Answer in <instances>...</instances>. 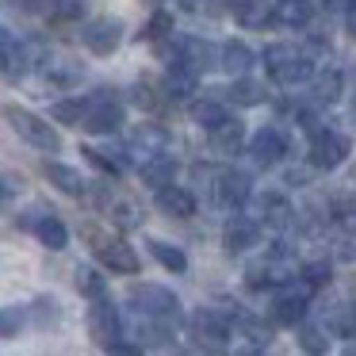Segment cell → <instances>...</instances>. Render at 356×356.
Returning a JSON list of instances; mask_svg holds the SVG:
<instances>
[{"label": "cell", "mask_w": 356, "mask_h": 356, "mask_svg": "<svg viewBox=\"0 0 356 356\" xmlns=\"http://www.w3.org/2000/svg\"><path fill=\"white\" fill-rule=\"evenodd\" d=\"M131 302L138 314H149V318H161V322L177 325L180 318H184V310H180V299L169 291V287L161 284H134L131 287Z\"/></svg>", "instance_id": "6da1fadb"}, {"label": "cell", "mask_w": 356, "mask_h": 356, "mask_svg": "<svg viewBox=\"0 0 356 356\" xmlns=\"http://www.w3.org/2000/svg\"><path fill=\"white\" fill-rule=\"evenodd\" d=\"M264 70H268L280 85H302V81L314 73V65H310L307 54H299V50L287 47V42H272V47L264 50Z\"/></svg>", "instance_id": "7a4b0ae2"}, {"label": "cell", "mask_w": 356, "mask_h": 356, "mask_svg": "<svg viewBox=\"0 0 356 356\" xmlns=\"http://www.w3.org/2000/svg\"><path fill=\"white\" fill-rule=\"evenodd\" d=\"M8 123H12V131L19 134V138L27 142V146H35V149H42V154H58L62 149V138H58V131L47 123V119H39L35 111H27V108H16L12 104L8 111Z\"/></svg>", "instance_id": "3957f363"}, {"label": "cell", "mask_w": 356, "mask_h": 356, "mask_svg": "<svg viewBox=\"0 0 356 356\" xmlns=\"http://www.w3.org/2000/svg\"><path fill=\"white\" fill-rule=\"evenodd\" d=\"M188 333H192L195 348H207V353H218V348L230 345V322L226 314H218L215 307H203L188 318Z\"/></svg>", "instance_id": "277c9868"}, {"label": "cell", "mask_w": 356, "mask_h": 356, "mask_svg": "<svg viewBox=\"0 0 356 356\" xmlns=\"http://www.w3.org/2000/svg\"><path fill=\"white\" fill-rule=\"evenodd\" d=\"M85 127L88 134H115L123 127V104L115 96H108V88H100V96L88 100V111H85Z\"/></svg>", "instance_id": "5b68a950"}, {"label": "cell", "mask_w": 356, "mask_h": 356, "mask_svg": "<svg viewBox=\"0 0 356 356\" xmlns=\"http://www.w3.org/2000/svg\"><path fill=\"white\" fill-rule=\"evenodd\" d=\"M348 154H353V142H348L345 134L330 131V127L310 138V165H314V169L330 172V169H337V165H345Z\"/></svg>", "instance_id": "8992f818"}, {"label": "cell", "mask_w": 356, "mask_h": 356, "mask_svg": "<svg viewBox=\"0 0 356 356\" xmlns=\"http://www.w3.org/2000/svg\"><path fill=\"white\" fill-rule=\"evenodd\" d=\"M314 291V287L307 284V280H299V284H291V280H284L276 291V302H272V314H276V322L284 325H295L302 322V314H307V295Z\"/></svg>", "instance_id": "52a82bcc"}, {"label": "cell", "mask_w": 356, "mask_h": 356, "mask_svg": "<svg viewBox=\"0 0 356 356\" xmlns=\"http://www.w3.org/2000/svg\"><path fill=\"white\" fill-rule=\"evenodd\" d=\"M96 203L104 207V215L111 218V222L119 226V230H134V226H142V211L134 200H127V195H115L111 188H100L96 192Z\"/></svg>", "instance_id": "ba28073f"}, {"label": "cell", "mask_w": 356, "mask_h": 356, "mask_svg": "<svg viewBox=\"0 0 356 356\" xmlns=\"http://www.w3.org/2000/svg\"><path fill=\"white\" fill-rule=\"evenodd\" d=\"M81 39H85V47L92 50V54L108 58L111 50L119 47V39H123V24L111 19V16H100V19H92V24L81 31Z\"/></svg>", "instance_id": "9c48e42d"}, {"label": "cell", "mask_w": 356, "mask_h": 356, "mask_svg": "<svg viewBox=\"0 0 356 356\" xmlns=\"http://www.w3.org/2000/svg\"><path fill=\"white\" fill-rule=\"evenodd\" d=\"M207 142H211V154H218V157L241 154V149H245V123H238V119H222L218 127L207 131Z\"/></svg>", "instance_id": "30bf717a"}, {"label": "cell", "mask_w": 356, "mask_h": 356, "mask_svg": "<svg viewBox=\"0 0 356 356\" xmlns=\"http://www.w3.org/2000/svg\"><path fill=\"white\" fill-rule=\"evenodd\" d=\"M230 345L238 348V353H261V348L272 345V330L261 322H253V318H241V322L230 325Z\"/></svg>", "instance_id": "8fae6325"}, {"label": "cell", "mask_w": 356, "mask_h": 356, "mask_svg": "<svg viewBox=\"0 0 356 356\" xmlns=\"http://www.w3.org/2000/svg\"><path fill=\"white\" fill-rule=\"evenodd\" d=\"M88 333L96 337L100 348H108L111 341H119V314L108 299H96V307L88 310Z\"/></svg>", "instance_id": "7c38bea8"}, {"label": "cell", "mask_w": 356, "mask_h": 356, "mask_svg": "<svg viewBox=\"0 0 356 356\" xmlns=\"http://www.w3.org/2000/svg\"><path fill=\"white\" fill-rule=\"evenodd\" d=\"M287 154V146H284V134L276 131V127H264V131H257L253 138H249V157H253L257 165H276L280 157Z\"/></svg>", "instance_id": "4fadbf2b"}, {"label": "cell", "mask_w": 356, "mask_h": 356, "mask_svg": "<svg viewBox=\"0 0 356 356\" xmlns=\"http://www.w3.org/2000/svg\"><path fill=\"white\" fill-rule=\"evenodd\" d=\"M257 238H261V230H257V222L245 215H234L230 222L222 226V249L226 253H245V249L257 245Z\"/></svg>", "instance_id": "5bb4252c"}, {"label": "cell", "mask_w": 356, "mask_h": 356, "mask_svg": "<svg viewBox=\"0 0 356 356\" xmlns=\"http://www.w3.org/2000/svg\"><path fill=\"white\" fill-rule=\"evenodd\" d=\"M218 184H215V195H218V203H222V207H241V203L249 200V192H253V188H249V177L245 172H238V169H222L218 172Z\"/></svg>", "instance_id": "9a60e30c"}, {"label": "cell", "mask_w": 356, "mask_h": 356, "mask_svg": "<svg viewBox=\"0 0 356 356\" xmlns=\"http://www.w3.org/2000/svg\"><path fill=\"white\" fill-rule=\"evenodd\" d=\"M96 253H100V261L108 264L111 272H123V276H134V272L142 268V261H138V253H134V245H127V241H104Z\"/></svg>", "instance_id": "2e32d148"}, {"label": "cell", "mask_w": 356, "mask_h": 356, "mask_svg": "<svg viewBox=\"0 0 356 356\" xmlns=\"http://www.w3.org/2000/svg\"><path fill=\"white\" fill-rule=\"evenodd\" d=\"M177 62L188 65L192 73H207L211 65H215V50H211V42L188 35V39H180V47H177Z\"/></svg>", "instance_id": "e0dca14e"}, {"label": "cell", "mask_w": 356, "mask_h": 356, "mask_svg": "<svg viewBox=\"0 0 356 356\" xmlns=\"http://www.w3.org/2000/svg\"><path fill=\"white\" fill-rule=\"evenodd\" d=\"M138 172L154 192H161V188H169L172 180H177V161H172L169 154H154V157H146V161L138 165Z\"/></svg>", "instance_id": "ac0fdd59"}, {"label": "cell", "mask_w": 356, "mask_h": 356, "mask_svg": "<svg viewBox=\"0 0 356 356\" xmlns=\"http://www.w3.org/2000/svg\"><path fill=\"white\" fill-rule=\"evenodd\" d=\"M165 142H169V134L157 123H142L138 131L131 134V154L138 157V161H146V157H154V154H165Z\"/></svg>", "instance_id": "d6986e66"}, {"label": "cell", "mask_w": 356, "mask_h": 356, "mask_svg": "<svg viewBox=\"0 0 356 356\" xmlns=\"http://www.w3.org/2000/svg\"><path fill=\"white\" fill-rule=\"evenodd\" d=\"M157 211L169 215V218H192L195 215V195L184 192V188H177V184H169V188L157 192Z\"/></svg>", "instance_id": "ffe728a7"}, {"label": "cell", "mask_w": 356, "mask_h": 356, "mask_svg": "<svg viewBox=\"0 0 356 356\" xmlns=\"http://www.w3.org/2000/svg\"><path fill=\"white\" fill-rule=\"evenodd\" d=\"M42 172H47V180L58 188V192L65 195H85V177H81L73 165H62V161H42Z\"/></svg>", "instance_id": "44dd1931"}, {"label": "cell", "mask_w": 356, "mask_h": 356, "mask_svg": "<svg viewBox=\"0 0 356 356\" xmlns=\"http://www.w3.org/2000/svg\"><path fill=\"white\" fill-rule=\"evenodd\" d=\"M261 218H264V226H272V230H287L291 218H295V211H291V203H287L284 195L268 192V195H261Z\"/></svg>", "instance_id": "7402d4cb"}, {"label": "cell", "mask_w": 356, "mask_h": 356, "mask_svg": "<svg viewBox=\"0 0 356 356\" xmlns=\"http://www.w3.org/2000/svg\"><path fill=\"white\" fill-rule=\"evenodd\" d=\"M35 234H39V241L50 249V253H62V249L70 245V230L62 226V218H58L54 211H47V215L39 218V226H35Z\"/></svg>", "instance_id": "603a6c76"}, {"label": "cell", "mask_w": 356, "mask_h": 356, "mask_svg": "<svg viewBox=\"0 0 356 356\" xmlns=\"http://www.w3.org/2000/svg\"><path fill=\"white\" fill-rule=\"evenodd\" d=\"M218 58H222L218 65H222V70L230 73V77H245V73L253 70V50H249L245 42H226Z\"/></svg>", "instance_id": "cb8c5ba5"}, {"label": "cell", "mask_w": 356, "mask_h": 356, "mask_svg": "<svg viewBox=\"0 0 356 356\" xmlns=\"http://www.w3.org/2000/svg\"><path fill=\"white\" fill-rule=\"evenodd\" d=\"M238 19H241V27H249V31H264V27L276 19V8H272L268 0H245L238 8Z\"/></svg>", "instance_id": "d4e9b609"}, {"label": "cell", "mask_w": 356, "mask_h": 356, "mask_svg": "<svg viewBox=\"0 0 356 356\" xmlns=\"http://www.w3.org/2000/svg\"><path fill=\"white\" fill-rule=\"evenodd\" d=\"M276 19L284 27H307L314 19V4L310 0H276Z\"/></svg>", "instance_id": "484cf974"}, {"label": "cell", "mask_w": 356, "mask_h": 356, "mask_svg": "<svg viewBox=\"0 0 356 356\" xmlns=\"http://www.w3.org/2000/svg\"><path fill=\"white\" fill-rule=\"evenodd\" d=\"M195 81H200V73H192L188 65L172 62L169 77H165V88H169V96H172V100H188V96L195 92Z\"/></svg>", "instance_id": "4316f807"}, {"label": "cell", "mask_w": 356, "mask_h": 356, "mask_svg": "<svg viewBox=\"0 0 356 356\" xmlns=\"http://www.w3.org/2000/svg\"><path fill=\"white\" fill-rule=\"evenodd\" d=\"M230 100L241 104V108H257V104L268 100L261 81H249V77H234V88H230Z\"/></svg>", "instance_id": "83f0119b"}, {"label": "cell", "mask_w": 356, "mask_h": 356, "mask_svg": "<svg viewBox=\"0 0 356 356\" xmlns=\"http://www.w3.org/2000/svg\"><path fill=\"white\" fill-rule=\"evenodd\" d=\"M73 287H77L81 295H88V299H104V295H108V284H104V276L96 268H77L73 272Z\"/></svg>", "instance_id": "f1b7e54d"}, {"label": "cell", "mask_w": 356, "mask_h": 356, "mask_svg": "<svg viewBox=\"0 0 356 356\" xmlns=\"http://www.w3.org/2000/svg\"><path fill=\"white\" fill-rule=\"evenodd\" d=\"M341 92H345V77H341V70H325V73H318V85H314L318 104H333V100H341Z\"/></svg>", "instance_id": "f546056e"}, {"label": "cell", "mask_w": 356, "mask_h": 356, "mask_svg": "<svg viewBox=\"0 0 356 356\" xmlns=\"http://www.w3.org/2000/svg\"><path fill=\"white\" fill-rule=\"evenodd\" d=\"M47 77L54 81V85H77L81 81V62H73V58H50L47 65Z\"/></svg>", "instance_id": "4dcf8cb0"}, {"label": "cell", "mask_w": 356, "mask_h": 356, "mask_svg": "<svg viewBox=\"0 0 356 356\" xmlns=\"http://www.w3.org/2000/svg\"><path fill=\"white\" fill-rule=\"evenodd\" d=\"M149 253L161 261V268H169V272H184L188 268V257L180 253L177 245H169V241H161V238H154L149 241Z\"/></svg>", "instance_id": "1f68e13d"}, {"label": "cell", "mask_w": 356, "mask_h": 356, "mask_svg": "<svg viewBox=\"0 0 356 356\" xmlns=\"http://www.w3.org/2000/svg\"><path fill=\"white\" fill-rule=\"evenodd\" d=\"M222 119H230L222 104H215V100H200V104H192V123H195V127H203V131L218 127Z\"/></svg>", "instance_id": "d6a6232c"}, {"label": "cell", "mask_w": 356, "mask_h": 356, "mask_svg": "<svg viewBox=\"0 0 356 356\" xmlns=\"http://www.w3.org/2000/svg\"><path fill=\"white\" fill-rule=\"evenodd\" d=\"M24 73H27V58H24V50L16 47L12 31H4V77L16 81V77H24Z\"/></svg>", "instance_id": "836d02e7"}, {"label": "cell", "mask_w": 356, "mask_h": 356, "mask_svg": "<svg viewBox=\"0 0 356 356\" xmlns=\"http://www.w3.org/2000/svg\"><path fill=\"white\" fill-rule=\"evenodd\" d=\"M85 111H88V104H81V100H58L54 108H50V115H54V123L81 127L85 123Z\"/></svg>", "instance_id": "e575fe53"}, {"label": "cell", "mask_w": 356, "mask_h": 356, "mask_svg": "<svg viewBox=\"0 0 356 356\" xmlns=\"http://www.w3.org/2000/svg\"><path fill=\"white\" fill-rule=\"evenodd\" d=\"M299 345L307 348V353H325V348H330V337H325V330H318V325H302Z\"/></svg>", "instance_id": "d590c367"}, {"label": "cell", "mask_w": 356, "mask_h": 356, "mask_svg": "<svg viewBox=\"0 0 356 356\" xmlns=\"http://www.w3.org/2000/svg\"><path fill=\"white\" fill-rule=\"evenodd\" d=\"M142 35H146L149 42H161L165 35H172V16H169V12H154V16H149V24H146V31H142Z\"/></svg>", "instance_id": "8d00e7d4"}, {"label": "cell", "mask_w": 356, "mask_h": 356, "mask_svg": "<svg viewBox=\"0 0 356 356\" xmlns=\"http://www.w3.org/2000/svg\"><path fill=\"white\" fill-rule=\"evenodd\" d=\"M330 276H333L330 261H310V264H302V280H307L310 287H325V284H330Z\"/></svg>", "instance_id": "74e56055"}, {"label": "cell", "mask_w": 356, "mask_h": 356, "mask_svg": "<svg viewBox=\"0 0 356 356\" xmlns=\"http://www.w3.org/2000/svg\"><path fill=\"white\" fill-rule=\"evenodd\" d=\"M35 318H39V325H50V322H58L62 318V310H58V299H35Z\"/></svg>", "instance_id": "f35d334b"}, {"label": "cell", "mask_w": 356, "mask_h": 356, "mask_svg": "<svg viewBox=\"0 0 356 356\" xmlns=\"http://www.w3.org/2000/svg\"><path fill=\"white\" fill-rule=\"evenodd\" d=\"M299 127L310 134V138L325 131V127H322V115H318V111H310V108H302V111H299Z\"/></svg>", "instance_id": "ab89813d"}, {"label": "cell", "mask_w": 356, "mask_h": 356, "mask_svg": "<svg viewBox=\"0 0 356 356\" xmlns=\"http://www.w3.org/2000/svg\"><path fill=\"white\" fill-rule=\"evenodd\" d=\"M81 8H85V0H58V4H54V16H58V19H77Z\"/></svg>", "instance_id": "60d3db41"}, {"label": "cell", "mask_w": 356, "mask_h": 356, "mask_svg": "<svg viewBox=\"0 0 356 356\" xmlns=\"http://www.w3.org/2000/svg\"><path fill=\"white\" fill-rule=\"evenodd\" d=\"M134 104H138V108H157V96L149 92L146 85H138V88H134Z\"/></svg>", "instance_id": "b9f144b4"}, {"label": "cell", "mask_w": 356, "mask_h": 356, "mask_svg": "<svg viewBox=\"0 0 356 356\" xmlns=\"http://www.w3.org/2000/svg\"><path fill=\"white\" fill-rule=\"evenodd\" d=\"M108 353H119V356H142V345H127V341H111Z\"/></svg>", "instance_id": "7bdbcfd3"}, {"label": "cell", "mask_w": 356, "mask_h": 356, "mask_svg": "<svg viewBox=\"0 0 356 356\" xmlns=\"http://www.w3.org/2000/svg\"><path fill=\"white\" fill-rule=\"evenodd\" d=\"M16 325H19V314H16V310H4V337H16Z\"/></svg>", "instance_id": "ee69618b"}, {"label": "cell", "mask_w": 356, "mask_h": 356, "mask_svg": "<svg viewBox=\"0 0 356 356\" xmlns=\"http://www.w3.org/2000/svg\"><path fill=\"white\" fill-rule=\"evenodd\" d=\"M24 184V180L16 177V172H4V200H12V195H16V188Z\"/></svg>", "instance_id": "f6af8a7d"}, {"label": "cell", "mask_w": 356, "mask_h": 356, "mask_svg": "<svg viewBox=\"0 0 356 356\" xmlns=\"http://www.w3.org/2000/svg\"><path fill=\"white\" fill-rule=\"evenodd\" d=\"M345 24H348V31H353V39H356V0L348 4V16H345Z\"/></svg>", "instance_id": "bcb514c9"}, {"label": "cell", "mask_w": 356, "mask_h": 356, "mask_svg": "<svg viewBox=\"0 0 356 356\" xmlns=\"http://www.w3.org/2000/svg\"><path fill=\"white\" fill-rule=\"evenodd\" d=\"M241 4H245V0H226V8H234V12H238Z\"/></svg>", "instance_id": "7dc6e473"}]
</instances>
